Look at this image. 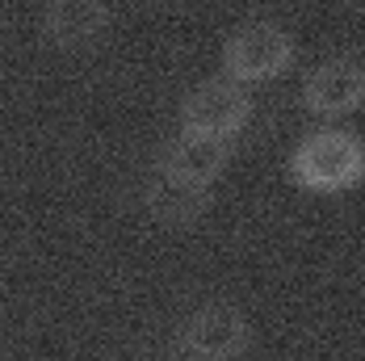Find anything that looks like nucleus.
I'll use <instances>...</instances> for the list:
<instances>
[{
    "instance_id": "f257e3e1",
    "label": "nucleus",
    "mask_w": 365,
    "mask_h": 361,
    "mask_svg": "<svg viewBox=\"0 0 365 361\" xmlns=\"http://www.w3.org/2000/svg\"><path fill=\"white\" fill-rule=\"evenodd\" d=\"M286 173L302 193L315 198H340L353 193L365 180V143L357 131L324 122L307 131L286 156Z\"/></svg>"
},
{
    "instance_id": "f03ea898",
    "label": "nucleus",
    "mask_w": 365,
    "mask_h": 361,
    "mask_svg": "<svg viewBox=\"0 0 365 361\" xmlns=\"http://www.w3.org/2000/svg\"><path fill=\"white\" fill-rule=\"evenodd\" d=\"M294 59H298V42L290 30L269 21V17H252L227 34L219 72L244 88H256V84L282 80L294 68Z\"/></svg>"
},
{
    "instance_id": "7ed1b4c3",
    "label": "nucleus",
    "mask_w": 365,
    "mask_h": 361,
    "mask_svg": "<svg viewBox=\"0 0 365 361\" xmlns=\"http://www.w3.org/2000/svg\"><path fill=\"white\" fill-rule=\"evenodd\" d=\"M181 131L185 135H206V139H222V143H235L248 126H252V88L227 80V76H210V80H197L181 101Z\"/></svg>"
},
{
    "instance_id": "20e7f679",
    "label": "nucleus",
    "mask_w": 365,
    "mask_h": 361,
    "mask_svg": "<svg viewBox=\"0 0 365 361\" xmlns=\"http://www.w3.org/2000/svg\"><path fill=\"white\" fill-rule=\"evenodd\" d=\"M173 349L185 361H240L252 349V324L231 302H202L181 320Z\"/></svg>"
},
{
    "instance_id": "39448f33",
    "label": "nucleus",
    "mask_w": 365,
    "mask_h": 361,
    "mask_svg": "<svg viewBox=\"0 0 365 361\" xmlns=\"http://www.w3.org/2000/svg\"><path fill=\"white\" fill-rule=\"evenodd\" d=\"M302 109L319 122H340L353 118L365 106V68L353 55H331L324 63H315L302 76Z\"/></svg>"
},
{
    "instance_id": "423d86ee",
    "label": "nucleus",
    "mask_w": 365,
    "mask_h": 361,
    "mask_svg": "<svg viewBox=\"0 0 365 361\" xmlns=\"http://www.w3.org/2000/svg\"><path fill=\"white\" fill-rule=\"evenodd\" d=\"M110 30V0H42V38L55 51H88Z\"/></svg>"
},
{
    "instance_id": "0eeeda50",
    "label": "nucleus",
    "mask_w": 365,
    "mask_h": 361,
    "mask_svg": "<svg viewBox=\"0 0 365 361\" xmlns=\"http://www.w3.org/2000/svg\"><path fill=\"white\" fill-rule=\"evenodd\" d=\"M231 151H235V143L177 131L164 143V151H160L155 173H164V177H173V180H185V185H197V189H215L222 168L231 164Z\"/></svg>"
},
{
    "instance_id": "6e6552de",
    "label": "nucleus",
    "mask_w": 365,
    "mask_h": 361,
    "mask_svg": "<svg viewBox=\"0 0 365 361\" xmlns=\"http://www.w3.org/2000/svg\"><path fill=\"white\" fill-rule=\"evenodd\" d=\"M210 198H215V189H197V185L164 177V173H151L143 189V210L164 227H193L210 210Z\"/></svg>"
}]
</instances>
